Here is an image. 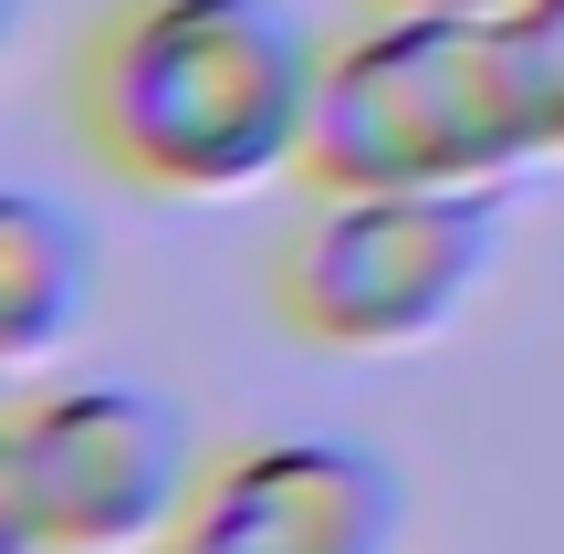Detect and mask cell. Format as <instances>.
Here are the masks:
<instances>
[{"mask_svg":"<svg viewBox=\"0 0 564 554\" xmlns=\"http://www.w3.org/2000/svg\"><path fill=\"white\" fill-rule=\"evenodd\" d=\"M324 53L282 0H126L84 53V137L167 199H241L314 157Z\"/></svg>","mask_w":564,"mask_h":554,"instance_id":"1","label":"cell"},{"mask_svg":"<svg viewBox=\"0 0 564 554\" xmlns=\"http://www.w3.org/2000/svg\"><path fill=\"white\" fill-rule=\"evenodd\" d=\"M544 157L502 11H387L324 63L314 178L324 188H502Z\"/></svg>","mask_w":564,"mask_h":554,"instance_id":"2","label":"cell"},{"mask_svg":"<svg viewBox=\"0 0 564 554\" xmlns=\"http://www.w3.org/2000/svg\"><path fill=\"white\" fill-rule=\"evenodd\" d=\"M502 188H324L272 262V304L303 346L398 356L460 325L502 262Z\"/></svg>","mask_w":564,"mask_h":554,"instance_id":"3","label":"cell"},{"mask_svg":"<svg viewBox=\"0 0 564 554\" xmlns=\"http://www.w3.org/2000/svg\"><path fill=\"white\" fill-rule=\"evenodd\" d=\"M199 502L188 409L126 377H74L11 409L0 523L11 554H158Z\"/></svg>","mask_w":564,"mask_h":554,"instance_id":"4","label":"cell"},{"mask_svg":"<svg viewBox=\"0 0 564 554\" xmlns=\"http://www.w3.org/2000/svg\"><path fill=\"white\" fill-rule=\"evenodd\" d=\"M178 534L241 554H398L408 492L356 439H251L199 471V502Z\"/></svg>","mask_w":564,"mask_h":554,"instance_id":"5","label":"cell"},{"mask_svg":"<svg viewBox=\"0 0 564 554\" xmlns=\"http://www.w3.org/2000/svg\"><path fill=\"white\" fill-rule=\"evenodd\" d=\"M84 304H95V241H84V220H63L32 188H11L0 199V335H11V356L63 346L84 325Z\"/></svg>","mask_w":564,"mask_h":554,"instance_id":"6","label":"cell"},{"mask_svg":"<svg viewBox=\"0 0 564 554\" xmlns=\"http://www.w3.org/2000/svg\"><path fill=\"white\" fill-rule=\"evenodd\" d=\"M512 21V63H523L533 126H544V157H564V0H523Z\"/></svg>","mask_w":564,"mask_h":554,"instance_id":"7","label":"cell"},{"mask_svg":"<svg viewBox=\"0 0 564 554\" xmlns=\"http://www.w3.org/2000/svg\"><path fill=\"white\" fill-rule=\"evenodd\" d=\"M377 11H523V0H377Z\"/></svg>","mask_w":564,"mask_h":554,"instance_id":"8","label":"cell"},{"mask_svg":"<svg viewBox=\"0 0 564 554\" xmlns=\"http://www.w3.org/2000/svg\"><path fill=\"white\" fill-rule=\"evenodd\" d=\"M158 554H241V544H199V534H167Z\"/></svg>","mask_w":564,"mask_h":554,"instance_id":"9","label":"cell"}]
</instances>
